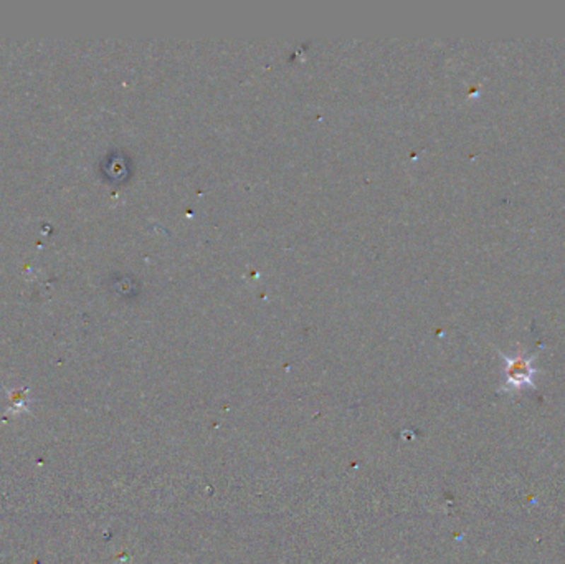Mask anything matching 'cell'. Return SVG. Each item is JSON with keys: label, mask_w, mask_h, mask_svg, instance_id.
Returning <instances> with one entry per match:
<instances>
[{"label": "cell", "mask_w": 565, "mask_h": 564, "mask_svg": "<svg viewBox=\"0 0 565 564\" xmlns=\"http://www.w3.org/2000/svg\"><path fill=\"white\" fill-rule=\"evenodd\" d=\"M499 356L503 357L504 361V376L506 381L503 387H501L499 392H518L523 389V387H532L535 389L534 384V376L537 369L532 366L534 356L524 355L523 351H519L518 355L514 356H506L504 352L499 351Z\"/></svg>", "instance_id": "cell-1"}, {"label": "cell", "mask_w": 565, "mask_h": 564, "mask_svg": "<svg viewBox=\"0 0 565 564\" xmlns=\"http://www.w3.org/2000/svg\"><path fill=\"white\" fill-rule=\"evenodd\" d=\"M8 396V410L7 415H18L28 410L30 407V391L28 389H11L7 391Z\"/></svg>", "instance_id": "cell-2"}]
</instances>
